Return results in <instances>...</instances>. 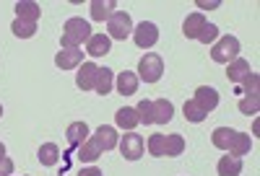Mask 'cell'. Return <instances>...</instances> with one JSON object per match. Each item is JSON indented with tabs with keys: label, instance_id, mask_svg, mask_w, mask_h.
I'll use <instances>...</instances> for the list:
<instances>
[{
	"label": "cell",
	"instance_id": "cell-1",
	"mask_svg": "<svg viewBox=\"0 0 260 176\" xmlns=\"http://www.w3.org/2000/svg\"><path fill=\"white\" fill-rule=\"evenodd\" d=\"M91 39V26L83 18H68L62 24V36H60V50H78L83 41Z\"/></svg>",
	"mask_w": 260,
	"mask_h": 176
},
{
	"label": "cell",
	"instance_id": "cell-2",
	"mask_svg": "<svg viewBox=\"0 0 260 176\" xmlns=\"http://www.w3.org/2000/svg\"><path fill=\"white\" fill-rule=\"evenodd\" d=\"M240 57V39L226 34V36H219L213 41V47H211V60L213 62H219V65H229L232 60Z\"/></svg>",
	"mask_w": 260,
	"mask_h": 176
},
{
	"label": "cell",
	"instance_id": "cell-3",
	"mask_svg": "<svg viewBox=\"0 0 260 176\" xmlns=\"http://www.w3.org/2000/svg\"><path fill=\"white\" fill-rule=\"evenodd\" d=\"M161 73H164V62H161L159 55L148 52V55L141 57V62H138V80H143V83H156V80L161 78Z\"/></svg>",
	"mask_w": 260,
	"mask_h": 176
},
{
	"label": "cell",
	"instance_id": "cell-4",
	"mask_svg": "<svg viewBox=\"0 0 260 176\" xmlns=\"http://www.w3.org/2000/svg\"><path fill=\"white\" fill-rule=\"evenodd\" d=\"M107 31H110V39H120L125 41L130 34H133V18H130L127 11H115L107 21Z\"/></svg>",
	"mask_w": 260,
	"mask_h": 176
},
{
	"label": "cell",
	"instance_id": "cell-5",
	"mask_svg": "<svg viewBox=\"0 0 260 176\" xmlns=\"http://www.w3.org/2000/svg\"><path fill=\"white\" fill-rule=\"evenodd\" d=\"M143 148H146V143H143L141 135H136V132H127L120 140V153H122L125 161H138L143 156Z\"/></svg>",
	"mask_w": 260,
	"mask_h": 176
},
{
	"label": "cell",
	"instance_id": "cell-6",
	"mask_svg": "<svg viewBox=\"0 0 260 176\" xmlns=\"http://www.w3.org/2000/svg\"><path fill=\"white\" fill-rule=\"evenodd\" d=\"M133 39H136V44H138L141 50H151V47L159 41V29H156V24H151V21H143V24H138V26L133 29Z\"/></svg>",
	"mask_w": 260,
	"mask_h": 176
},
{
	"label": "cell",
	"instance_id": "cell-7",
	"mask_svg": "<svg viewBox=\"0 0 260 176\" xmlns=\"http://www.w3.org/2000/svg\"><path fill=\"white\" fill-rule=\"evenodd\" d=\"M192 101L198 104V106L203 109V112L208 114V112H213V109L219 106V91H216L213 85H201V88H195Z\"/></svg>",
	"mask_w": 260,
	"mask_h": 176
},
{
	"label": "cell",
	"instance_id": "cell-8",
	"mask_svg": "<svg viewBox=\"0 0 260 176\" xmlns=\"http://www.w3.org/2000/svg\"><path fill=\"white\" fill-rule=\"evenodd\" d=\"M96 73H99V65H94V62H83L81 68H78V75H76V85L81 88V91H94Z\"/></svg>",
	"mask_w": 260,
	"mask_h": 176
},
{
	"label": "cell",
	"instance_id": "cell-9",
	"mask_svg": "<svg viewBox=\"0 0 260 176\" xmlns=\"http://www.w3.org/2000/svg\"><path fill=\"white\" fill-rule=\"evenodd\" d=\"M91 138L96 140V145H99L102 150H112V148H117V143H120V138H117V129H115V127H110V124H102V127H96V132H94Z\"/></svg>",
	"mask_w": 260,
	"mask_h": 176
},
{
	"label": "cell",
	"instance_id": "cell-10",
	"mask_svg": "<svg viewBox=\"0 0 260 176\" xmlns=\"http://www.w3.org/2000/svg\"><path fill=\"white\" fill-rule=\"evenodd\" d=\"M83 62V52L81 50H60L55 55V65L60 70H73V68H81Z\"/></svg>",
	"mask_w": 260,
	"mask_h": 176
},
{
	"label": "cell",
	"instance_id": "cell-11",
	"mask_svg": "<svg viewBox=\"0 0 260 176\" xmlns=\"http://www.w3.org/2000/svg\"><path fill=\"white\" fill-rule=\"evenodd\" d=\"M39 16H42V8H39V3H34V0H21V3H16V18L18 21L37 24Z\"/></svg>",
	"mask_w": 260,
	"mask_h": 176
},
{
	"label": "cell",
	"instance_id": "cell-12",
	"mask_svg": "<svg viewBox=\"0 0 260 176\" xmlns=\"http://www.w3.org/2000/svg\"><path fill=\"white\" fill-rule=\"evenodd\" d=\"M110 47H112V39L107 34H91V39L86 41V52L91 57H104L110 55Z\"/></svg>",
	"mask_w": 260,
	"mask_h": 176
},
{
	"label": "cell",
	"instance_id": "cell-13",
	"mask_svg": "<svg viewBox=\"0 0 260 176\" xmlns=\"http://www.w3.org/2000/svg\"><path fill=\"white\" fill-rule=\"evenodd\" d=\"M115 122H117V127H122V129H127V132H133V129L141 124V119H138V112H136V106H122V109H117Z\"/></svg>",
	"mask_w": 260,
	"mask_h": 176
},
{
	"label": "cell",
	"instance_id": "cell-14",
	"mask_svg": "<svg viewBox=\"0 0 260 176\" xmlns=\"http://www.w3.org/2000/svg\"><path fill=\"white\" fill-rule=\"evenodd\" d=\"M102 148L96 145V140L89 135V140H86V143H81L78 148H76V158L81 161V163H89V161H96L99 156H102Z\"/></svg>",
	"mask_w": 260,
	"mask_h": 176
},
{
	"label": "cell",
	"instance_id": "cell-15",
	"mask_svg": "<svg viewBox=\"0 0 260 176\" xmlns=\"http://www.w3.org/2000/svg\"><path fill=\"white\" fill-rule=\"evenodd\" d=\"M138 75L136 73H130V70H122L120 75H117V80H115V85H117V94H122V96H133L136 91H138Z\"/></svg>",
	"mask_w": 260,
	"mask_h": 176
},
{
	"label": "cell",
	"instance_id": "cell-16",
	"mask_svg": "<svg viewBox=\"0 0 260 176\" xmlns=\"http://www.w3.org/2000/svg\"><path fill=\"white\" fill-rule=\"evenodd\" d=\"M206 24H208V21H206L203 13H190V16L185 18V24H182V34H185L187 39H198V34L203 31Z\"/></svg>",
	"mask_w": 260,
	"mask_h": 176
},
{
	"label": "cell",
	"instance_id": "cell-17",
	"mask_svg": "<svg viewBox=\"0 0 260 176\" xmlns=\"http://www.w3.org/2000/svg\"><path fill=\"white\" fill-rule=\"evenodd\" d=\"M250 73H252V70H250V62L242 60V57L232 60V62H229V68H226V78H229L232 83H242Z\"/></svg>",
	"mask_w": 260,
	"mask_h": 176
},
{
	"label": "cell",
	"instance_id": "cell-18",
	"mask_svg": "<svg viewBox=\"0 0 260 176\" xmlns=\"http://www.w3.org/2000/svg\"><path fill=\"white\" fill-rule=\"evenodd\" d=\"M151 106H154V124H167L172 117H175V106H172V101H167V99L151 101Z\"/></svg>",
	"mask_w": 260,
	"mask_h": 176
},
{
	"label": "cell",
	"instance_id": "cell-19",
	"mask_svg": "<svg viewBox=\"0 0 260 176\" xmlns=\"http://www.w3.org/2000/svg\"><path fill=\"white\" fill-rule=\"evenodd\" d=\"M65 138H68V143H71L73 148H78L81 143L89 140V124H86V122H73V124H68V129H65Z\"/></svg>",
	"mask_w": 260,
	"mask_h": 176
},
{
	"label": "cell",
	"instance_id": "cell-20",
	"mask_svg": "<svg viewBox=\"0 0 260 176\" xmlns=\"http://www.w3.org/2000/svg\"><path fill=\"white\" fill-rule=\"evenodd\" d=\"M250 148H252V140H250V135L247 132H240L237 129V135H234V140H232V145H229V156H237V158H242V156H247L250 153Z\"/></svg>",
	"mask_w": 260,
	"mask_h": 176
},
{
	"label": "cell",
	"instance_id": "cell-21",
	"mask_svg": "<svg viewBox=\"0 0 260 176\" xmlns=\"http://www.w3.org/2000/svg\"><path fill=\"white\" fill-rule=\"evenodd\" d=\"M117 11L115 0H94L91 3V18L94 21H110V16Z\"/></svg>",
	"mask_w": 260,
	"mask_h": 176
},
{
	"label": "cell",
	"instance_id": "cell-22",
	"mask_svg": "<svg viewBox=\"0 0 260 176\" xmlns=\"http://www.w3.org/2000/svg\"><path fill=\"white\" fill-rule=\"evenodd\" d=\"M216 171H219V176H240L242 173V158H237V156H221Z\"/></svg>",
	"mask_w": 260,
	"mask_h": 176
},
{
	"label": "cell",
	"instance_id": "cell-23",
	"mask_svg": "<svg viewBox=\"0 0 260 176\" xmlns=\"http://www.w3.org/2000/svg\"><path fill=\"white\" fill-rule=\"evenodd\" d=\"M112 85H115V73H112L110 68H99L96 83H94V91H96L99 96H107V94L112 91Z\"/></svg>",
	"mask_w": 260,
	"mask_h": 176
},
{
	"label": "cell",
	"instance_id": "cell-24",
	"mask_svg": "<svg viewBox=\"0 0 260 176\" xmlns=\"http://www.w3.org/2000/svg\"><path fill=\"white\" fill-rule=\"evenodd\" d=\"M234 135H237V129H232V127H216L213 135H211V143H213V148H219V150H229Z\"/></svg>",
	"mask_w": 260,
	"mask_h": 176
},
{
	"label": "cell",
	"instance_id": "cell-25",
	"mask_svg": "<svg viewBox=\"0 0 260 176\" xmlns=\"http://www.w3.org/2000/svg\"><path fill=\"white\" fill-rule=\"evenodd\" d=\"M37 158H39V163H42V166H55V163L60 161V148H57L55 143H45V145H39Z\"/></svg>",
	"mask_w": 260,
	"mask_h": 176
},
{
	"label": "cell",
	"instance_id": "cell-26",
	"mask_svg": "<svg viewBox=\"0 0 260 176\" xmlns=\"http://www.w3.org/2000/svg\"><path fill=\"white\" fill-rule=\"evenodd\" d=\"M182 150H185V138L180 135V132H175V135H167V158L182 156Z\"/></svg>",
	"mask_w": 260,
	"mask_h": 176
},
{
	"label": "cell",
	"instance_id": "cell-27",
	"mask_svg": "<svg viewBox=\"0 0 260 176\" xmlns=\"http://www.w3.org/2000/svg\"><path fill=\"white\" fill-rule=\"evenodd\" d=\"M182 114H185V119H187V122H195V124L203 122V119L208 117V114H206L203 109H201L198 104H195L192 99H190V101H185V106H182Z\"/></svg>",
	"mask_w": 260,
	"mask_h": 176
},
{
	"label": "cell",
	"instance_id": "cell-28",
	"mask_svg": "<svg viewBox=\"0 0 260 176\" xmlns=\"http://www.w3.org/2000/svg\"><path fill=\"white\" fill-rule=\"evenodd\" d=\"M148 153L156 158H167V135H151L148 138Z\"/></svg>",
	"mask_w": 260,
	"mask_h": 176
},
{
	"label": "cell",
	"instance_id": "cell-29",
	"mask_svg": "<svg viewBox=\"0 0 260 176\" xmlns=\"http://www.w3.org/2000/svg\"><path fill=\"white\" fill-rule=\"evenodd\" d=\"M11 31L18 36V39H31L34 34H37V24H26V21H13L11 24Z\"/></svg>",
	"mask_w": 260,
	"mask_h": 176
},
{
	"label": "cell",
	"instance_id": "cell-30",
	"mask_svg": "<svg viewBox=\"0 0 260 176\" xmlns=\"http://www.w3.org/2000/svg\"><path fill=\"white\" fill-rule=\"evenodd\" d=\"M237 106H240V112L242 114H257L260 112V96H245V99H240V104H237Z\"/></svg>",
	"mask_w": 260,
	"mask_h": 176
},
{
	"label": "cell",
	"instance_id": "cell-31",
	"mask_svg": "<svg viewBox=\"0 0 260 176\" xmlns=\"http://www.w3.org/2000/svg\"><path fill=\"white\" fill-rule=\"evenodd\" d=\"M136 112H138V119H141L143 124H154V106H151L148 99H143V101L136 106Z\"/></svg>",
	"mask_w": 260,
	"mask_h": 176
},
{
	"label": "cell",
	"instance_id": "cell-32",
	"mask_svg": "<svg viewBox=\"0 0 260 176\" xmlns=\"http://www.w3.org/2000/svg\"><path fill=\"white\" fill-rule=\"evenodd\" d=\"M242 94L245 96H260V78L255 73H250L245 80H242Z\"/></svg>",
	"mask_w": 260,
	"mask_h": 176
},
{
	"label": "cell",
	"instance_id": "cell-33",
	"mask_svg": "<svg viewBox=\"0 0 260 176\" xmlns=\"http://www.w3.org/2000/svg\"><path fill=\"white\" fill-rule=\"evenodd\" d=\"M216 39H219V29H216L213 24H206L203 31L198 34V41H203V44H213Z\"/></svg>",
	"mask_w": 260,
	"mask_h": 176
},
{
	"label": "cell",
	"instance_id": "cell-34",
	"mask_svg": "<svg viewBox=\"0 0 260 176\" xmlns=\"http://www.w3.org/2000/svg\"><path fill=\"white\" fill-rule=\"evenodd\" d=\"M13 173V161L6 156V158H0V176H11Z\"/></svg>",
	"mask_w": 260,
	"mask_h": 176
},
{
	"label": "cell",
	"instance_id": "cell-35",
	"mask_svg": "<svg viewBox=\"0 0 260 176\" xmlns=\"http://www.w3.org/2000/svg\"><path fill=\"white\" fill-rule=\"evenodd\" d=\"M78 176H104V173H102L99 168H83V171H81Z\"/></svg>",
	"mask_w": 260,
	"mask_h": 176
},
{
	"label": "cell",
	"instance_id": "cell-36",
	"mask_svg": "<svg viewBox=\"0 0 260 176\" xmlns=\"http://www.w3.org/2000/svg\"><path fill=\"white\" fill-rule=\"evenodd\" d=\"M219 3H206V0H198V8H216Z\"/></svg>",
	"mask_w": 260,
	"mask_h": 176
},
{
	"label": "cell",
	"instance_id": "cell-37",
	"mask_svg": "<svg viewBox=\"0 0 260 176\" xmlns=\"http://www.w3.org/2000/svg\"><path fill=\"white\" fill-rule=\"evenodd\" d=\"M0 158H6V145L0 143Z\"/></svg>",
	"mask_w": 260,
	"mask_h": 176
},
{
	"label": "cell",
	"instance_id": "cell-38",
	"mask_svg": "<svg viewBox=\"0 0 260 176\" xmlns=\"http://www.w3.org/2000/svg\"><path fill=\"white\" fill-rule=\"evenodd\" d=\"M0 117H3V106H0Z\"/></svg>",
	"mask_w": 260,
	"mask_h": 176
}]
</instances>
